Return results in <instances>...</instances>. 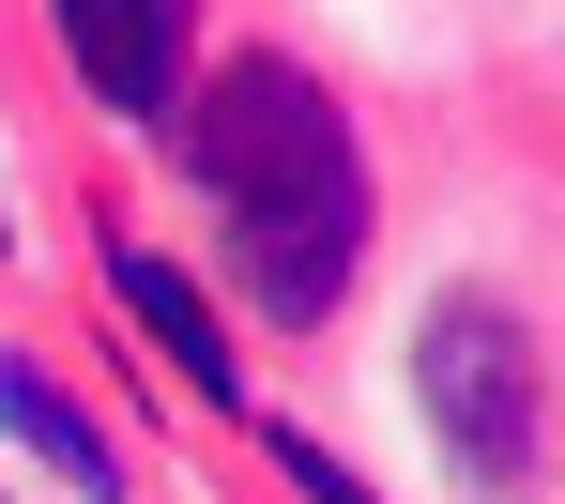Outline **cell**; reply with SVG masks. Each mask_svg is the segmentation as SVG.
<instances>
[{
	"label": "cell",
	"mask_w": 565,
	"mask_h": 504,
	"mask_svg": "<svg viewBox=\"0 0 565 504\" xmlns=\"http://www.w3.org/2000/svg\"><path fill=\"white\" fill-rule=\"evenodd\" d=\"M184 169L230 214V276L260 321H337L352 260H367V153L306 62H214L184 122Z\"/></svg>",
	"instance_id": "cell-1"
},
{
	"label": "cell",
	"mask_w": 565,
	"mask_h": 504,
	"mask_svg": "<svg viewBox=\"0 0 565 504\" xmlns=\"http://www.w3.org/2000/svg\"><path fill=\"white\" fill-rule=\"evenodd\" d=\"M413 367H428V428H444V459H459L473 490H535V443H551L535 336H520L504 305L444 291V305H428V336H413Z\"/></svg>",
	"instance_id": "cell-2"
},
{
	"label": "cell",
	"mask_w": 565,
	"mask_h": 504,
	"mask_svg": "<svg viewBox=\"0 0 565 504\" xmlns=\"http://www.w3.org/2000/svg\"><path fill=\"white\" fill-rule=\"evenodd\" d=\"M46 15H62V62L93 77V107H122V122L184 107V46H199L184 0H46Z\"/></svg>",
	"instance_id": "cell-3"
},
{
	"label": "cell",
	"mask_w": 565,
	"mask_h": 504,
	"mask_svg": "<svg viewBox=\"0 0 565 504\" xmlns=\"http://www.w3.org/2000/svg\"><path fill=\"white\" fill-rule=\"evenodd\" d=\"M107 291H122V321L169 352V383H199V398H230V336H214V305L153 260V245H107Z\"/></svg>",
	"instance_id": "cell-4"
},
{
	"label": "cell",
	"mask_w": 565,
	"mask_h": 504,
	"mask_svg": "<svg viewBox=\"0 0 565 504\" xmlns=\"http://www.w3.org/2000/svg\"><path fill=\"white\" fill-rule=\"evenodd\" d=\"M0 428H15V443H31V459H62V474H77V490H122V459H107V428L77 398H62V383H46V367H31V352H0Z\"/></svg>",
	"instance_id": "cell-5"
},
{
	"label": "cell",
	"mask_w": 565,
	"mask_h": 504,
	"mask_svg": "<svg viewBox=\"0 0 565 504\" xmlns=\"http://www.w3.org/2000/svg\"><path fill=\"white\" fill-rule=\"evenodd\" d=\"M276 459H290V490H306V504H382L367 474H337V459H321V443H276Z\"/></svg>",
	"instance_id": "cell-6"
}]
</instances>
